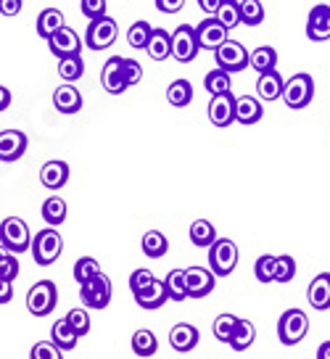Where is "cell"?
Listing matches in <instances>:
<instances>
[{"mask_svg":"<svg viewBox=\"0 0 330 359\" xmlns=\"http://www.w3.org/2000/svg\"><path fill=\"white\" fill-rule=\"evenodd\" d=\"M29 251H32L34 264H40V267H50V264L61 257V251H64V238L58 236L56 227L37 230V236H32Z\"/></svg>","mask_w":330,"mask_h":359,"instance_id":"cell-1","label":"cell"},{"mask_svg":"<svg viewBox=\"0 0 330 359\" xmlns=\"http://www.w3.org/2000/svg\"><path fill=\"white\" fill-rule=\"evenodd\" d=\"M283 103L291 109V111H301V109H307L312 98H315V79L312 74L307 72H298L294 74L291 79H285L283 82Z\"/></svg>","mask_w":330,"mask_h":359,"instance_id":"cell-2","label":"cell"},{"mask_svg":"<svg viewBox=\"0 0 330 359\" xmlns=\"http://www.w3.org/2000/svg\"><path fill=\"white\" fill-rule=\"evenodd\" d=\"M29 243H32V233L24 222L22 217H8L0 224V246L6 251H11L13 257H19L24 251H29Z\"/></svg>","mask_w":330,"mask_h":359,"instance_id":"cell-3","label":"cell"},{"mask_svg":"<svg viewBox=\"0 0 330 359\" xmlns=\"http://www.w3.org/2000/svg\"><path fill=\"white\" fill-rule=\"evenodd\" d=\"M238 267V246L230 238H216L209 246V269L214 278H228Z\"/></svg>","mask_w":330,"mask_h":359,"instance_id":"cell-4","label":"cell"},{"mask_svg":"<svg viewBox=\"0 0 330 359\" xmlns=\"http://www.w3.org/2000/svg\"><path fill=\"white\" fill-rule=\"evenodd\" d=\"M309 333V317L301 309H288L277 320V338L283 346H298Z\"/></svg>","mask_w":330,"mask_h":359,"instance_id":"cell-5","label":"cell"},{"mask_svg":"<svg viewBox=\"0 0 330 359\" xmlns=\"http://www.w3.org/2000/svg\"><path fill=\"white\" fill-rule=\"evenodd\" d=\"M58 304V288L53 280H37L27 293V309L34 317H48Z\"/></svg>","mask_w":330,"mask_h":359,"instance_id":"cell-6","label":"cell"},{"mask_svg":"<svg viewBox=\"0 0 330 359\" xmlns=\"http://www.w3.org/2000/svg\"><path fill=\"white\" fill-rule=\"evenodd\" d=\"M111 280H109V275H103L98 272L95 278H90L88 283H82L80 285V299L82 304L88 306V309H106L109 304H111Z\"/></svg>","mask_w":330,"mask_h":359,"instance_id":"cell-7","label":"cell"},{"mask_svg":"<svg viewBox=\"0 0 330 359\" xmlns=\"http://www.w3.org/2000/svg\"><path fill=\"white\" fill-rule=\"evenodd\" d=\"M214 58H216V69H222L228 74L243 72V69L249 67V50H246V45L238 43V40H230V37L214 50Z\"/></svg>","mask_w":330,"mask_h":359,"instance_id":"cell-8","label":"cell"},{"mask_svg":"<svg viewBox=\"0 0 330 359\" xmlns=\"http://www.w3.org/2000/svg\"><path fill=\"white\" fill-rule=\"evenodd\" d=\"M116 34H119V27L116 22L106 13V16H98L88 24V32H85V45L92 48V50H106L116 43Z\"/></svg>","mask_w":330,"mask_h":359,"instance_id":"cell-9","label":"cell"},{"mask_svg":"<svg viewBox=\"0 0 330 359\" xmlns=\"http://www.w3.org/2000/svg\"><path fill=\"white\" fill-rule=\"evenodd\" d=\"M198 40H195V29L191 24H180L174 32H172V58L177 64H191L198 56Z\"/></svg>","mask_w":330,"mask_h":359,"instance_id":"cell-10","label":"cell"},{"mask_svg":"<svg viewBox=\"0 0 330 359\" xmlns=\"http://www.w3.org/2000/svg\"><path fill=\"white\" fill-rule=\"evenodd\" d=\"M48 48H50V53L56 58H67V56H82V40L80 34L74 32L71 27H61L58 32H53L50 37L46 40Z\"/></svg>","mask_w":330,"mask_h":359,"instance_id":"cell-11","label":"cell"},{"mask_svg":"<svg viewBox=\"0 0 330 359\" xmlns=\"http://www.w3.org/2000/svg\"><path fill=\"white\" fill-rule=\"evenodd\" d=\"M185 285H188V299H206L209 293L214 291L216 278L212 269L195 264V267L185 269Z\"/></svg>","mask_w":330,"mask_h":359,"instance_id":"cell-12","label":"cell"},{"mask_svg":"<svg viewBox=\"0 0 330 359\" xmlns=\"http://www.w3.org/2000/svg\"><path fill=\"white\" fill-rule=\"evenodd\" d=\"M209 122L219 127V130L235 124V95L233 93L212 95V101H209Z\"/></svg>","mask_w":330,"mask_h":359,"instance_id":"cell-13","label":"cell"},{"mask_svg":"<svg viewBox=\"0 0 330 359\" xmlns=\"http://www.w3.org/2000/svg\"><path fill=\"white\" fill-rule=\"evenodd\" d=\"M195 29V40H198V48L201 50H216L219 45L228 40V29L216 22L214 16H206L204 22L193 27Z\"/></svg>","mask_w":330,"mask_h":359,"instance_id":"cell-14","label":"cell"},{"mask_svg":"<svg viewBox=\"0 0 330 359\" xmlns=\"http://www.w3.org/2000/svg\"><path fill=\"white\" fill-rule=\"evenodd\" d=\"M307 37L312 43H325L330 40V6L317 3L307 16Z\"/></svg>","mask_w":330,"mask_h":359,"instance_id":"cell-15","label":"cell"},{"mask_svg":"<svg viewBox=\"0 0 330 359\" xmlns=\"http://www.w3.org/2000/svg\"><path fill=\"white\" fill-rule=\"evenodd\" d=\"M27 135L22 130H3L0 133V161L13 164L27 154Z\"/></svg>","mask_w":330,"mask_h":359,"instance_id":"cell-16","label":"cell"},{"mask_svg":"<svg viewBox=\"0 0 330 359\" xmlns=\"http://www.w3.org/2000/svg\"><path fill=\"white\" fill-rule=\"evenodd\" d=\"M101 82H103V90L109 95H122L125 93L127 82H125V72H122V56H111L103 64Z\"/></svg>","mask_w":330,"mask_h":359,"instance_id":"cell-17","label":"cell"},{"mask_svg":"<svg viewBox=\"0 0 330 359\" xmlns=\"http://www.w3.org/2000/svg\"><path fill=\"white\" fill-rule=\"evenodd\" d=\"M198 341H201V333H198V327L191 325V323H177V325L170 330V346L177 351V354H188V351H193L198 346Z\"/></svg>","mask_w":330,"mask_h":359,"instance_id":"cell-18","label":"cell"},{"mask_svg":"<svg viewBox=\"0 0 330 359\" xmlns=\"http://www.w3.org/2000/svg\"><path fill=\"white\" fill-rule=\"evenodd\" d=\"M307 302L312 309L317 312H328L330 309V272H319L317 278H312L307 288Z\"/></svg>","mask_w":330,"mask_h":359,"instance_id":"cell-19","label":"cell"},{"mask_svg":"<svg viewBox=\"0 0 330 359\" xmlns=\"http://www.w3.org/2000/svg\"><path fill=\"white\" fill-rule=\"evenodd\" d=\"M40 182L46 185L48 191H61L69 182V164L61 158H50L40 169Z\"/></svg>","mask_w":330,"mask_h":359,"instance_id":"cell-20","label":"cell"},{"mask_svg":"<svg viewBox=\"0 0 330 359\" xmlns=\"http://www.w3.org/2000/svg\"><path fill=\"white\" fill-rule=\"evenodd\" d=\"M264 116V106L259 98L254 95H240L235 98V122L243 124V127H251V124L262 122Z\"/></svg>","mask_w":330,"mask_h":359,"instance_id":"cell-21","label":"cell"},{"mask_svg":"<svg viewBox=\"0 0 330 359\" xmlns=\"http://www.w3.org/2000/svg\"><path fill=\"white\" fill-rule=\"evenodd\" d=\"M53 106L58 114H77L82 109V93L71 82H64L61 88L53 90Z\"/></svg>","mask_w":330,"mask_h":359,"instance_id":"cell-22","label":"cell"},{"mask_svg":"<svg viewBox=\"0 0 330 359\" xmlns=\"http://www.w3.org/2000/svg\"><path fill=\"white\" fill-rule=\"evenodd\" d=\"M132 296H135L137 306H140V309H149V312L161 309L164 304L170 302V299H167V291H164V283L161 280H151L146 288H140V291L132 293Z\"/></svg>","mask_w":330,"mask_h":359,"instance_id":"cell-23","label":"cell"},{"mask_svg":"<svg viewBox=\"0 0 330 359\" xmlns=\"http://www.w3.org/2000/svg\"><path fill=\"white\" fill-rule=\"evenodd\" d=\"M283 82L285 79L280 77L277 69L259 74V79H256V95H259V101H270V103L277 101L283 95Z\"/></svg>","mask_w":330,"mask_h":359,"instance_id":"cell-24","label":"cell"},{"mask_svg":"<svg viewBox=\"0 0 330 359\" xmlns=\"http://www.w3.org/2000/svg\"><path fill=\"white\" fill-rule=\"evenodd\" d=\"M254 341H256V327H254V323L238 317V323H235V327H233V333L228 338V346L233 351H246V348L254 346Z\"/></svg>","mask_w":330,"mask_h":359,"instance_id":"cell-25","label":"cell"},{"mask_svg":"<svg viewBox=\"0 0 330 359\" xmlns=\"http://www.w3.org/2000/svg\"><path fill=\"white\" fill-rule=\"evenodd\" d=\"M146 53L153 61H167V58H172V34L164 27H153L151 40L146 45Z\"/></svg>","mask_w":330,"mask_h":359,"instance_id":"cell-26","label":"cell"},{"mask_svg":"<svg viewBox=\"0 0 330 359\" xmlns=\"http://www.w3.org/2000/svg\"><path fill=\"white\" fill-rule=\"evenodd\" d=\"M249 67L256 72V74H264V72H273L277 69V50L273 45H259L249 53Z\"/></svg>","mask_w":330,"mask_h":359,"instance_id":"cell-27","label":"cell"},{"mask_svg":"<svg viewBox=\"0 0 330 359\" xmlns=\"http://www.w3.org/2000/svg\"><path fill=\"white\" fill-rule=\"evenodd\" d=\"M132 351H135L137 357H153L156 351H159V338L153 336V330H149V327H140V330H135L132 333Z\"/></svg>","mask_w":330,"mask_h":359,"instance_id":"cell-28","label":"cell"},{"mask_svg":"<svg viewBox=\"0 0 330 359\" xmlns=\"http://www.w3.org/2000/svg\"><path fill=\"white\" fill-rule=\"evenodd\" d=\"M77 341H80V336L69 327L67 320L53 323V327H50V344H53V346L61 348V351H71V348L77 346Z\"/></svg>","mask_w":330,"mask_h":359,"instance_id":"cell-29","label":"cell"},{"mask_svg":"<svg viewBox=\"0 0 330 359\" xmlns=\"http://www.w3.org/2000/svg\"><path fill=\"white\" fill-rule=\"evenodd\" d=\"M164 291L170 302H185L188 299V285H185V269H170L164 278Z\"/></svg>","mask_w":330,"mask_h":359,"instance_id":"cell-30","label":"cell"},{"mask_svg":"<svg viewBox=\"0 0 330 359\" xmlns=\"http://www.w3.org/2000/svg\"><path fill=\"white\" fill-rule=\"evenodd\" d=\"M140 248H143V254L149 259H161L170 251V241H167V236L161 230H149L143 236V241H140Z\"/></svg>","mask_w":330,"mask_h":359,"instance_id":"cell-31","label":"cell"},{"mask_svg":"<svg viewBox=\"0 0 330 359\" xmlns=\"http://www.w3.org/2000/svg\"><path fill=\"white\" fill-rule=\"evenodd\" d=\"M40 214H43V219H46L48 227H58V224L67 222V201L64 198H58V196H50L46 203H43V209H40Z\"/></svg>","mask_w":330,"mask_h":359,"instance_id":"cell-32","label":"cell"},{"mask_svg":"<svg viewBox=\"0 0 330 359\" xmlns=\"http://www.w3.org/2000/svg\"><path fill=\"white\" fill-rule=\"evenodd\" d=\"M64 27V13L58 11V8H46V11H40V16H37V24H34V29H37V34L43 37V40H48L53 32H58Z\"/></svg>","mask_w":330,"mask_h":359,"instance_id":"cell-33","label":"cell"},{"mask_svg":"<svg viewBox=\"0 0 330 359\" xmlns=\"http://www.w3.org/2000/svg\"><path fill=\"white\" fill-rule=\"evenodd\" d=\"M216 227L209 219H195L193 224H191V243H193L195 248H209L212 243L216 241Z\"/></svg>","mask_w":330,"mask_h":359,"instance_id":"cell-34","label":"cell"},{"mask_svg":"<svg viewBox=\"0 0 330 359\" xmlns=\"http://www.w3.org/2000/svg\"><path fill=\"white\" fill-rule=\"evenodd\" d=\"M167 101L174 106V109H185L193 101V85L188 79H174L170 88H167Z\"/></svg>","mask_w":330,"mask_h":359,"instance_id":"cell-35","label":"cell"},{"mask_svg":"<svg viewBox=\"0 0 330 359\" xmlns=\"http://www.w3.org/2000/svg\"><path fill=\"white\" fill-rule=\"evenodd\" d=\"M240 24L246 27H259L264 22V6L262 0H238Z\"/></svg>","mask_w":330,"mask_h":359,"instance_id":"cell-36","label":"cell"},{"mask_svg":"<svg viewBox=\"0 0 330 359\" xmlns=\"http://www.w3.org/2000/svg\"><path fill=\"white\" fill-rule=\"evenodd\" d=\"M204 88L209 95H222V93H233V79L228 72L222 69H212L204 77Z\"/></svg>","mask_w":330,"mask_h":359,"instance_id":"cell-37","label":"cell"},{"mask_svg":"<svg viewBox=\"0 0 330 359\" xmlns=\"http://www.w3.org/2000/svg\"><path fill=\"white\" fill-rule=\"evenodd\" d=\"M85 74V61L82 56H67V58H58V77L64 82H77V79Z\"/></svg>","mask_w":330,"mask_h":359,"instance_id":"cell-38","label":"cell"},{"mask_svg":"<svg viewBox=\"0 0 330 359\" xmlns=\"http://www.w3.org/2000/svg\"><path fill=\"white\" fill-rule=\"evenodd\" d=\"M214 19L225 29H235V27H240V13H238V0H222L219 3V8H216V13H214Z\"/></svg>","mask_w":330,"mask_h":359,"instance_id":"cell-39","label":"cell"},{"mask_svg":"<svg viewBox=\"0 0 330 359\" xmlns=\"http://www.w3.org/2000/svg\"><path fill=\"white\" fill-rule=\"evenodd\" d=\"M296 278V259L291 254H280L275 257V267H273V283H291Z\"/></svg>","mask_w":330,"mask_h":359,"instance_id":"cell-40","label":"cell"},{"mask_svg":"<svg viewBox=\"0 0 330 359\" xmlns=\"http://www.w3.org/2000/svg\"><path fill=\"white\" fill-rule=\"evenodd\" d=\"M151 32H153V24L149 22H135L130 29H127V43L132 45L135 50H143L151 40Z\"/></svg>","mask_w":330,"mask_h":359,"instance_id":"cell-41","label":"cell"},{"mask_svg":"<svg viewBox=\"0 0 330 359\" xmlns=\"http://www.w3.org/2000/svg\"><path fill=\"white\" fill-rule=\"evenodd\" d=\"M235 323H238V317L230 312H222L216 314L214 325H212V333H214L216 341H222V344H228L230 333H233V327H235Z\"/></svg>","mask_w":330,"mask_h":359,"instance_id":"cell-42","label":"cell"},{"mask_svg":"<svg viewBox=\"0 0 330 359\" xmlns=\"http://www.w3.org/2000/svg\"><path fill=\"white\" fill-rule=\"evenodd\" d=\"M101 272V264L95 262L92 257H82V259H77V264H74V280L80 283H88L90 278H95Z\"/></svg>","mask_w":330,"mask_h":359,"instance_id":"cell-43","label":"cell"},{"mask_svg":"<svg viewBox=\"0 0 330 359\" xmlns=\"http://www.w3.org/2000/svg\"><path fill=\"white\" fill-rule=\"evenodd\" d=\"M64 320H67L69 327H71V330H74V333H77L80 338L90 333V314L85 312V309H80V306H77V309H71V312H69Z\"/></svg>","mask_w":330,"mask_h":359,"instance_id":"cell-44","label":"cell"},{"mask_svg":"<svg viewBox=\"0 0 330 359\" xmlns=\"http://www.w3.org/2000/svg\"><path fill=\"white\" fill-rule=\"evenodd\" d=\"M19 278V259L13 257L11 251L0 246V280H16Z\"/></svg>","mask_w":330,"mask_h":359,"instance_id":"cell-45","label":"cell"},{"mask_svg":"<svg viewBox=\"0 0 330 359\" xmlns=\"http://www.w3.org/2000/svg\"><path fill=\"white\" fill-rule=\"evenodd\" d=\"M29 359H64V351L53 346L50 341H37L29 348Z\"/></svg>","mask_w":330,"mask_h":359,"instance_id":"cell-46","label":"cell"},{"mask_svg":"<svg viewBox=\"0 0 330 359\" xmlns=\"http://www.w3.org/2000/svg\"><path fill=\"white\" fill-rule=\"evenodd\" d=\"M273 267H275V257H270V254H264V257L256 259V264H254V275H256V280L273 283Z\"/></svg>","mask_w":330,"mask_h":359,"instance_id":"cell-47","label":"cell"},{"mask_svg":"<svg viewBox=\"0 0 330 359\" xmlns=\"http://www.w3.org/2000/svg\"><path fill=\"white\" fill-rule=\"evenodd\" d=\"M122 72H125L127 88H132V85H137L143 79V67L137 64L135 58H122Z\"/></svg>","mask_w":330,"mask_h":359,"instance_id":"cell-48","label":"cell"},{"mask_svg":"<svg viewBox=\"0 0 330 359\" xmlns=\"http://www.w3.org/2000/svg\"><path fill=\"white\" fill-rule=\"evenodd\" d=\"M106 0H82L80 3V11L85 19H98V16H106Z\"/></svg>","mask_w":330,"mask_h":359,"instance_id":"cell-49","label":"cell"},{"mask_svg":"<svg viewBox=\"0 0 330 359\" xmlns=\"http://www.w3.org/2000/svg\"><path fill=\"white\" fill-rule=\"evenodd\" d=\"M151 280H156L151 269H135V272L130 275V291L137 293L140 288H146V285H149Z\"/></svg>","mask_w":330,"mask_h":359,"instance_id":"cell-50","label":"cell"},{"mask_svg":"<svg viewBox=\"0 0 330 359\" xmlns=\"http://www.w3.org/2000/svg\"><path fill=\"white\" fill-rule=\"evenodd\" d=\"M182 6H185V0H156V8L161 13H177L182 11Z\"/></svg>","mask_w":330,"mask_h":359,"instance_id":"cell-51","label":"cell"},{"mask_svg":"<svg viewBox=\"0 0 330 359\" xmlns=\"http://www.w3.org/2000/svg\"><path fill=\"white\" fill-rule=\"evenodd\" d=\"M22 0H0V13L3 16H16V13L22 11Z\"/></svg>","mask_w":330,"mask_h":359,"instance_id":"cell-52","label":"cell"},{"mask_svg":"<svg viewBox=\"0 0 330 359\" xmlns=\"http://www.w3.org/2000/svg\"><path fill=\"white\" fill-rule=\"evenodd\" d=\"M13 299V283L0 280V304H8Z\"/></svg>","mask_w":330,"mask_h":359,"instance_id":"cell-53","label":"cell"},{"mask_svg":"<svg viewBox=\"0 0 330 359\" xmlns=\"http://www.w3.org/2000/svg\"><path fill=\"white\" fill-rule=\"evenodd\" d=\"M219 3H222V0H198V6H201V11H204L206 16H214L216 8H219Z\"/></svg>","mask_w":330,"mask_h":359,"instance_id":"cell-54","label":"cell"},{"mask_svg":"<svg viewBox=\"0 0 330 359\" xmlns=\"http://www.w3.org/2000/svg\"><path fill=\"white\" fill-rule=\"evenodd\" d=\"M8 106H11V90L0 85V111H6Z\"/></svg>","mask_w":330,"mask_h":359,"instance_id":"cell-55","label":"cell"},{"mask_svg":"<svg viewBox=\"0 0 330 359\" xmlns=\"http://www.w3.org/2000/svg\"><path fill=\"white\" fill-rule=\"evenodd\" d=\"M317 359H330V341H325V344L317 346Z\"/></svg>","mask_w":330,"mask_h":359,"instance_id":"cell-56","label":"cell"}]
</instances>
